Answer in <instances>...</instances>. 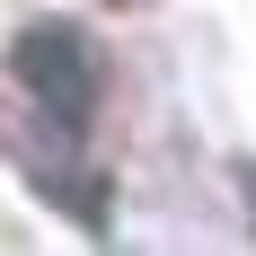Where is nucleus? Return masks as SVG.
Listing matches in <instances>:
<instances>
[{
    "instance_id": "nucleus-1",
    "label": "nucleus",
    "mask_w": 256,
    "mask_h": 256,
    "mask_svg": "<svg viewBox=\"0 0 256 256\" xmlns=\"http://www.w3.org/2000/svg\"><path fill=\"white\" fill-rule=\"evenodd\" d=\"M9 71H18V88L36 98V115H44L62 142H88L98 98H106V62H98V44H88V26L36 18L18 36V53H9Z\"/></svg>"
},
{
    "instance_id": "nucleus-2",
    "label": "nucleus",
    "mask_w": 256,
    "mask_h": 256,
    "mask_svg": "<svg viewBox=\"0 0 256 256\" xmlns=\"http://www.w3.org/2000/svg\"><path fill=\"white\" fill-rule=\"evenodd\" d=\"M248 212H256V168H248Z\"/></svg>"
}]
</instances>
